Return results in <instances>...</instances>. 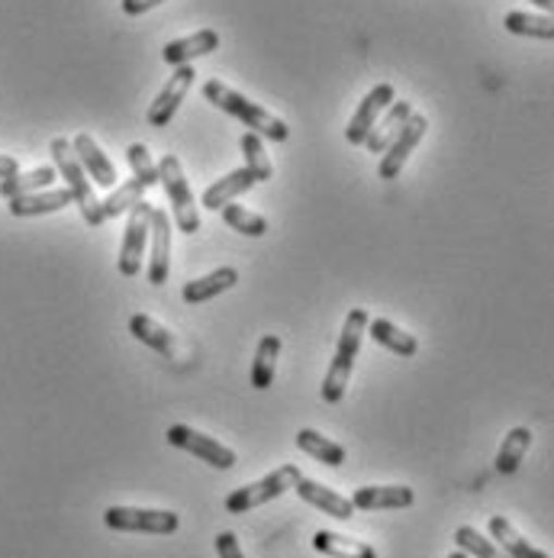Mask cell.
<instances>
[{"mask_svg": "<svg viewBox=\"0 0 554 558\" xmlns=\"http://www.w3.org/2000/svg\"><path fill=\"white\" fill-rule=\"evenodd\" d=\"M164 439H168L171 446H177V449H184V452L197 456L200 462H207V465L220 469V472H230V469L236 465V452H233L230 446L217 442L213 436H207V433H200V429H194V426L174 423V426H168Z\"/></svg>", "mask_w": 554, "mask_h": 558, "instance_id": "cell-8", "label": "cell"}, {"mask_svg": "<svg viewBox=\"0 0 554 558\" xmlns=\"http://www.w3.org/2000/svg\"><path fill=\"white\" fill-rule=\"evenodd\" d=\"M217 49H220V33L217 29H197V33H190L184 39L168 43L161 49V59H164V65L177 69V65H190L194 59H204V56H210Z\"/></svg>", "mask_w": 554, "mask_h": 558, "instance_id": "cell-13", "label": "cell"}, {"mask_svg": "<svg viewBox=\"0 0 554 558\" xmlns=\"http://www.w3.org/2000/svg\"><path fill=\"white\" fill-rule=\"evenodd\" d=\"M278 355H281V336H274V332L261 336L258 352H255V362H251V388L255 391H268L274 385Z\"/></svg>", "mask_w": 554, "mask_h": 558, "instance_id": "cell-25", "label": "cell"}, {"mask_svg": "<svg viewBox=\"0 0 554 558\" xmlns=\"http://www.w3.org/2000/svg\"><path fill=\"white\" fill-rule=\"evenodd\" d=\"M304 478V472L297 465H281L278 472L264 475V478L251 481L245 487H236L230 497H226V510L230 513H248L255 507H264L268 500H278L284 497L287 490H294V484Z\"/></svg>", "mask_w": 554, "mask_h": 558, "instance_id": "cell-5", "label": "cell"}, {"mask_svg": "<svg viewBox=\"0 0 554 558\" xmlns=\"http://www.w3.org/2000/svg\"><path fill=\"white\" fill-rule=\"evenodd\" d=\"M535 7H542V10H552L554 7V0H532Z\"/></svg>", "mask_w": 554, "mask_h": 558, "instance_id": "cell-38", "label": "cell"}, {"mask_svg": "<svg viewBox=\"0 0 554 558\" xmlns=\"http://www.w3.org/2000/svg\"><path fill=\"white\" fill-rule=\"evenodd\" d=\"M130 332H133V339H139V342H146L152 352H159L161 359H171V362H177V365L187 359V355H184V345L174 339V332L164 329L159 319H152L149 314L130 317Z\"/></svg>", "mask_w": 554, "mask_h": 558, "instance_id": "cell-12", "label": "cell"}, {"mask_svg": "<svg viewBox=\"0 0 554 558\" xmlns=\"http://www.w3.org/2000/svg\"><path fill=\"white\" fill-rule=\"evenodd\" d=\"M294 490H297L300 500H307L310 507H317L319 513H329V517H335V520H352V517H355L352 500H348L345 494H335L332 487H325V484H319V481L300 478L294 484Z\"/></svg>", "mask_w": 554, "mask_h": 558, "instance_id": "cell-15", "label": "cell"}, {"mask_svg": "<svg viewBox=\"0 0 554 558\" xmlns=\"http://www.w3.org/2000/svg\"><path fill=\"white\" fill-rule=\"evenodd\" d=\"M161 3H164V0H123V13H126V16H143V13L156 10Z\"/></svg>", "mask_w": 554, "mask_h": 558, "instance_id": "cell-36", "label": "cell"}, {"mask_svg": "<svg viewBox=\"0 0 554 558\" xmlns=\"http://www.w3.org/2000/svg\"><path fill=\"white\" fill-rule=\"evenodd\" d=\"M194 78H197V72H194V65H177L174 69V75L164 81V87L159 90V97L152 100V107H149V126H168L171 123V117L177 113V107H181V100L187 97V90L194 87Z\"/></svg>", "mask_w": 554, "mask_h": 558, "instance_id": "cell-11", "label": "cell"}, {"mask_svg": "<svg viewBox=\"0 0 554 558\" xmlns=\"http://www.w3.org/2000/svg\"><path fill=\"white\" fill-rule=\"evenodd\" d=\"M503 26H506L513 36H529V39H554L552 16H542V13L513 10V13H506Z\"/></svg>", "mask_w": 554, "mask_h": 558, "instance_id": "cell-29", "label": "cell"}, {"mask_svg": "<svg viewBox=\"0 0 554 558\" xmlns=\"http://www.w3.org/2000/svg\"><path fill=\"white\" fill-rule=\"evenodd\" d=\"M59 178V171L52 165H42V168H33V171H16L10 178L0 181V197L13 201V197H23V194H36V191H46L52 187Z\"/></svg>", "mask_w": 554, "mask_h": 558, "instance_id": "cell-23", "label": "cell"}, {"mask_svg": "<svg viewBox=\"0 0 554 558\" xmlns=\"http://www.w3.org/2000/svg\"><path fill=\"white\" fill-rule=\"evenodd\" d=\"M368 332L374 342H381L384 349H391L399 359H413L419 352V339L413 332H406L403 326H396L391 319H368Z\"/></svg>", "mask_w": 554, "mask_h": 558, "instance_id": "cell-24", "label": "cell"}, {"mask_svg": "<svg viewBox=\"0 0 554 558\" xmlns=\"http://www.w3.org/2000/svg\"><path fill=\"white\" fill-rule=\"evenodd\" d=\"M126 159H130V168H133V178H139L146 187H156L159 184V168H156V161H152L149 149L143 143H133L126 149Z\"/></svg>", "mask_w": 554, "mask_h": 558, "instance_id": "cell-34", "label": "cell"}, {"mask_svg": "<svg viewBox=\"0 0 554 558\" xmlns=\"http://www.w3.org/2000/svg\"><path fill=\"white\" fill-rule=\"evenodd\" d=\"M156 168H159V184L164 187L168 201H171V217H174L177 230L187 233V236L200 233V210H197V201L190 194V181L184 178L181 159L164 156Z\"/></svg>", "mask_w": 554, "mask_h": 558, "instance_id": "cell-4", "label": "cell"}, {"mask_svg": "<svg viewBox=\"0 0 554 558\" xmlns=\"http://www.w3.org/2000/svg\"><path fill=\"white\" fill-rule=\"evenodd\" d=\"M529 446H532V429L529 426L509 429V436L503 439V446L496 452V472L500 475H516L522 459H526V452H529Z\"/></svg>", "mask_w": 554, "mask_h": 558, "instance_id": "cell-26", "label": "cell"}, {"mask_svg": "<svg viewBox=\"0 0 554 558\" xmlns=\"http://www.w3.org/2000/svg\"><path fill=\"white\" fill-rule=\"evenodd\" d=\"M455 543H458V549L465 553V556H475V558H509L493 539H487V536H480L475 526H458L455 530Z\"/></svg>", "mask_w": 554, "mask_h": 558, "instance_id": "cell-33", "label": "cell"}, {"mask_svg": "<svg viewBox=\"0 0 554 558\" xmlns=\"http://www.w3.org/2000/svg\"><path fill=\"white\" fill-rule=\"evenodd\" d=\"M394 100H396V94L387 81H384V84H378V87H371V90L365 94V100L358 104V110L352 113L348 130H345V140H348L352 146H365V140H368L371 126L378 123V117H381Z\"/></svg>", "mask_w": 554, "mask_h": 558, "instance_id": "cell-10", "label": "cell"}, {"mask_svg": "<svg viewBox=\"0 0 554 558\" xmlns=\"http://www.w3.org/2000/svg\"><path fill=\"white\" fill-rule=\"evenodd\" d=\"M255 184H258V181L251 178L248 168H236V171L217 178V184H210V187L204 191V207H207V210H223L226 204H233L236 197H242L245 191H251Z\"/></svg>", "mask_w": 554, "mask_h": 558, "instance_id": "cell-20", "label": "cell"}, {"mask_svg": "<svg viewBox=\"0 0 554 558\" xmlns=\"http://www.w3.org/2000/svg\"><path fill=\"white\" fill-rule=\"evenodd\" d=\"M238 284V271L233 265H223V268H217V271H210V275H204V278H197V281H187L184 284V291H181V298H184V304H207V301H213V298H220V294H226V291H233Z\"/></svg>", "mask_w": 554, "mask_h": 558, "instance_id": "cell-16", "label": "cell"}, {"mask_svg": "<svg viewBox=\"0 0 554 558\" xmlns=\"http://www.w3.org/2000/svg\"><path fill=\"white\" fill-rule=\"evenodd\" d=\"M368 311L365 307H355L345 326H342V336H338V345H335V355H332V365L322 378V400L325 403H338L345 398V388L352 381V368H355V359H358V349H361V339L368 332Z\"/></svg>", "mask_w": 554, "mask_h": 558, "instance_id": "cell-2", "label": "cell"}, {"mask_svg": "<svg viewBox=\"0 0 554 558\" xmlns=\"http://www.w3.org/2000/svg\"><path fill=\"white\" fill-rule=\"evenodd\" d=\"M149 187L139 181V178H130L126 184H116L113 191H110V197L107 201H100L103 204V217L110 220H116V217H123V214H130L139 201H143V194H146Z\"/></svg>", "mask_w": 554, "mask_h": 558, "instance_id": "cell-30", "label": "cell"}, {"mask_svg": "<svg viewBox=\"0 0 554 558\" xmlns=\"http://www.w3.org/2000/svg\"><path fill=\"white\" fill-rule=\"evenodd\" d=\"M238 149H242V159H245L242 168H248L255 181H271L274 178V165L268 159V149H264V143H261L258 133H245L242 143H238Z\"/></svg>", "mask_w": 554, "mask_h": 558, "instance_id": "cell-31", "label": "cell"}, {"mask_svg": "<svg viewBox=\"0 0 554 558\" xmlns=\"http://www.w3.org/2000/svg\"><path fill=\"white\" fill-rule=\"evenodd\" d=\"M72 204V194L69 187H46V191H36V194H23V197H13L10 201V214L26 220V217H42V214H59Z\"/></svg>", "mask_w": 554, "mask_h": 558, "instance_id": "cell-18", "label": "cell"}, {"mask_svg": "<svg viewBox=\"0 0 554 558\" xmlns=\"http://www.w3.org/2000/svg\"><path fill=\"white\" fill-rule=\"evenodd\" d=\"M490 539L509 558H549L542 549H535L506 517H490Z\"/></svg>", "mask_w": 554, "mask_h": 558, "instance_id": "cell-22", "label": "cell"}, {"mask_svg": "<svg viewBox=\"0 0 554 558\" xmlns=\"http://www.w3.org/2000/svg\"><path fill=\"white\" fill-rule=\"evenodd\" d=\"M426 130H429V120L422 117V113H409V120L403 123V130L396 133V140L381 153V165H378V174L384 178V181H394L396 174L403 171V165L406 159L413 156V149L422 143V136H426Z\"/></svg>", "mask_w": 554, "mask_h": 558, "instance_id": "cell-9", "label": "cell"}, {"mask_svg": "<svg viewBox=\"0 0 554 558\" xmlns=\"http://www.w3.org/2000/svg\"><path fill=\"white\" fill-rule=\"evenodd\" d=\"M409 113H413V104H409V100H394V104L378 117V123L371 126L365 146H368L371 153H384V149L396 140V133L403 130V123L409 120Z\"/></svg>", "mask_w": 554, "mask_h": 558, "instance_id": "cell-21", "label": "cell"}, {"mask_svg": "<svg viewBox=\"0 0 554 558\" xmlns=\"http://www.w3.org/2000/svg\"><path fill=\"white\" fill-rule=\"evenodd\" d=\"M204 97H207L213 107H220L223 113L242 120V126H248V133L268 136V140H274V143H287V140H291V126H287L281 117H274L271 110L258 107L255 100H248L245 94H238V90H233V87L223 84V81H207V84H204Z\"/></svg>", "mask_w": 554, "mask_h": 558, "instance_id": "cell-1", "label": "cell"}, {"mask_svg": "<svg viewBox=\"0 0 554 558\" xmlns=\"http://www.w3.org/2000/svg\"><path fill=\"white\" fill-rule=\"evenodd\" d=\"M103 523L116 533H152V536H171L181 526L177 513L149 510V507H107Z\"/></svg>", "mask_w": 554, "mask_h": 558, "instance_id": "cell-7", "label": "cell"}, {"mask_svg": "<svg viewBox=\"0 0 554 558\" xmlns=\"http://www.w3.org/2000/svg\"><path fill=\"white\" fill-rule=\"evenodd\" d=\"M152 210L156 207L149 201H139L130 210L123 245H120V258H116V268H120L123 278H139V271H143V255H146L149 233H152Z\"/></svg>", "mask_w": 554, "mask_h": 558, "instance_id": "cell-6", "label": "cell"}, {"mask_svg": "<svg viewBox=\"0 0 554 558\" xmlns=\"http://www.w3.org/2000/svg\"><path fill=\"white\" fill-rule=\"evenodd\" d=\"M448 558H471V556H465V553L458 549V553H452V556H448Z\"/></svg>", "mask_w": 554, "mask_h": 558, "instance_id": "cell-39", "label": "cell"}, {"mask_svg": "<svg viewBox=\"0 0 554 558\" xmlns=\"http://www.w3.org/2000/svg\"><path fill=\"white\" fill-rule=\"evenodd\" d=\"M223 223H226L230 230L242 233V236H251V240H258V236L268 233V220H264L261 214L245 210L242 204H226V207H223Z\"/></svg>", "mask_w": 554, "mask_h": 558, "instance_id": "cell-32", "label": "cell"}, {"mask_svg": "<svg viewBox=\"0 0 554 558\" xmlns=\"http://www.w3.org/2000/svg\"><path fill=\"white\" fill-rule=\"evenodd\" d=\"M313 549L329 558H378V553L368 543L348 539V536H338V533H329V530H319L313 536Z\"/></svg>", "mask_w": 554, "mask_h": 558, "instance_id": "cell-27", "label": "cell"}, {"mask_svg": "<svg viewBox=\"0 0 554 558\" xmlns=\"http://www.w3.org/2000/svg\"><path fill=\"white\" fill-rule=\"evenodd\" d=\"M297 449L307 452L310 459H319V462L332 465V469L345 465V446L325 439L317 429H300V433H297Z\"/></svg>", "mask_w": 554, "mask_h": 558, "instance_id": "cell-28", "label": "cell"}, {"mask_svg": "<svg viewBox=\"0 0 554 558\" xmlns=\"http://www.w3.org/2000/svg\"><path fill=\"white\" fill-rule=\"evenodd\" d=\"M152 258H149V281L164 284L171 275V217L164 210H152Z\"/></svg>", "mask_w": 554, "mask_h": 558, "instance_id": "cell-17", "label": "cell"}, {"mask_svg": "<svg viewBox=\"0 0 554 558\" xmlns=\"http://www.w3.org/2000/svg\"><path fill=\"white\" fill-rule=\"evenodd\" d=\"M16 171H20V161L10 159V156H0V181L10 178V174H16Z\"/></svg>", "mask_w": 554, "mask_h": 558, "instance_id": "cell-37", "label": "cell"}, {"mask_svg": "<svg viewBox=\"0 0 554 558\" xmlns=\"http://www.w3.org/2000/svg\"><path fill=\"white\" fill-rule=\"evenodd\" d=\"M348 500L355 510H403V507H413L416 494L406 484H378V487L368 484V487H358Z\"/></svg>", "mask_w": 554, "mask_h": 558, "instance_id": "cell-14", "label": "cell"}, {"mask_svg": "<svg viewBox=\"0 0 554 558\" xmlns=\"http://www.w3.org/2000/svg\"><path fill=\"white\" fill-rule=\"evenodd\" d=\"M217 553H220V558H245L233 533H220V536H217Z\"/></svg>", "mask_w": 554, "mask_h": 558, "instance_id": "cell-35", "label": "cell"}, {"mask_svg": "<svg viewBox=\"0 0 554 558\" xmlns=\"http://www.w3.org/2000/svg\"><path fill=\"white\" fill-rule=\"evenodd\" d=\"M72 149L78 156L81 168L87 171V178H94L100 187H116V168H113V161L103 156V149L87 133H78L72 140Z\"/></svg>", "mask_w": 554, "mask_h": 558, "instance_id": "cell-19", "label": "cell"}, {"mask_svg": "<svg viewBox=\"0 0 554 558\" xmlns=\"http://www.w3.org/2000/svg\"><path fill=\"white\" fill-rule=\"evenodd\" d=\"M49 153H52V168L65 178V187H69V194H72V204H78L81 207V217H84V223L87 227H103V204L97 201V194H94V184L87 181V171L81 168L78 156H75V149H72V143L69 140H52V146H49Z\"/></svg>", "mask_w": 554, "mask_h": 558, "instance_id": "cell-3", "label": "cell"}]
</instances>
